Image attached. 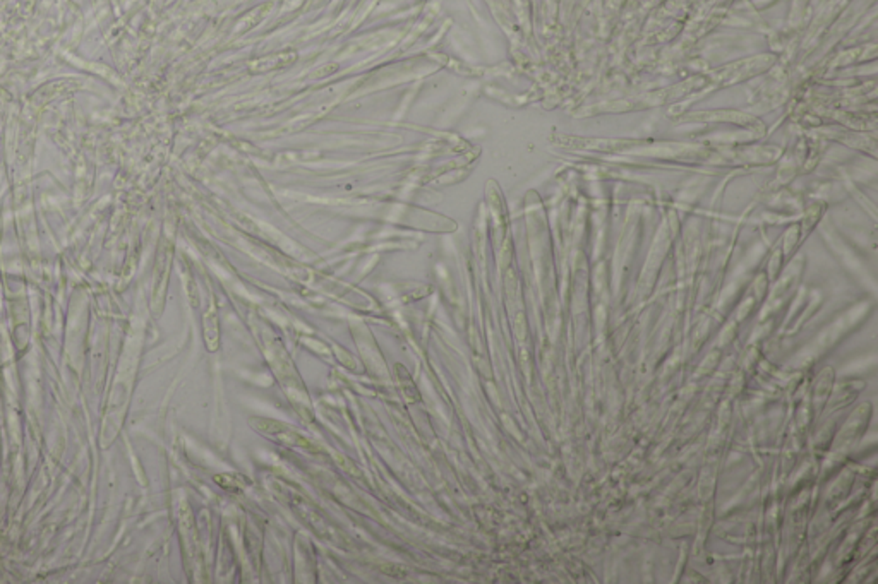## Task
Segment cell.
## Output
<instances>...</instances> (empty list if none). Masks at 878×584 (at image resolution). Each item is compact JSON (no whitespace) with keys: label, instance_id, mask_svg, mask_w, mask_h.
<instances>
[{"label":"cell","instance_id":"1","mask_svg":"<svg viewBox=\"0 0 878 584\" xmlns=\"http://www.w3.org/2000/svg\"><path fill=\"white\" fill-rule=\"evenodd\" d=\"M251 425H252V428H256L257 432L264 433V436H268V437H273V439L282 442V444L290 445V448L314 449V445L311 444L307 439H304L301 433L292 431L289 425L282 423V421H278V420L259 418V416H256V418H251Z\"/></svg>","mask_w":878,"mask_h":584},{"label":"cell","instance_id":"2","mask_svg":"<svg viewBox=\"0 0 878 584\" xmlns=\"http://www.w3.org/2000/svg\"><path fill=\"white\" fill-rule=\"evenodd\" d=\"M294 511L302 517L304 523H307L311 528L314 529V531H318L319 536H330V535H328L326 519H324L323 516H319L318 512H316L314 506L307 504L306 500L299 499L297 502H294Z\"/></svg>","mask_w":878,"mask_h":584},{"label":"cell","instance_id":"3","mask_svg":"<svg viewBox=\"0 0 878 584\" xmlns=\"http://www.w3.org/2000/svg\"><path fill=\"white\" fill-rule=\"evenodd\" d=\"M397 375H398V381H400V387H402L403 394H405V398L409 399L410 403L419 401V399H420L419 389H417V386H415V384H414V381H412L410 374L407 372L405 367L398 364L397 365Z\"/></svg>","mask_w":878,"mask_h":584},{"label":"cell","instance_id":"4","mask_svg":"<svg viewBox=\"0 0 878 584\" xmlns=\"http://www.w3.org/2000/svg\"><path fill=\"white\" fill-rule=\"evenodd\" d=\"M381 571H382V573H385V574H388V575H391V574H393V575H397V578H403V575L407 574L405 571L398 569V567H385V566H382V567H381Z\"/></svg>","mask_w":878,"mask_h":584}]
</instances>
